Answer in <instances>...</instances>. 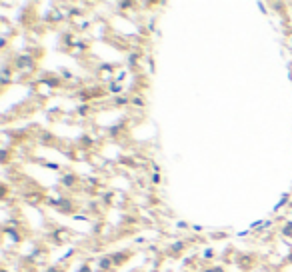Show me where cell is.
<instances>
[{
    "label": "cell",
    "instance_id": "6da1fadb",
    "mask_svg": "<svg viewBox=\"0 0 292 272\" xmlns=\"http://www.w3.org/2000/svg\"><path fill=\"white\" fill-rule=\"evenodd\" d=\"M122 90H124V88H122L120 82H114V80L108 82V92H110V94H120Z\"/></svg>",
    "mask_w": 292,
    "mask_h": 272
},
{
    "label": "cell",
    "instance_id": "7a4b0ae2",
    "mask_svg": "<svg viewBox=\"0 0 292 272\" xmlns=\"http://www.w3.org/2000/svg\"><path fill=\"white\" fill-rule=\"evenodd\" d=\"M130 104H132V106H136V108H144V100L142 98H132Z\"/></svg>",
    "mask_w": 292,
    "mask_h": 272
},
{
    "label": "cell",
    "instance_id": "3957f363",
    "mask_svg": "<svg viewBox=\"0 0 292 272\" xmlns=\"http://www.w3.org/2000/svg\"><path fill=\"white\" fill-rule=\"evenodd\" d=\"M202 256H204V258H212V256H214V250H212V248H206L204 252H202Z\"/></svg>",
    "mask_w": 292,
    "mask_h": 272
}]
</instances>
